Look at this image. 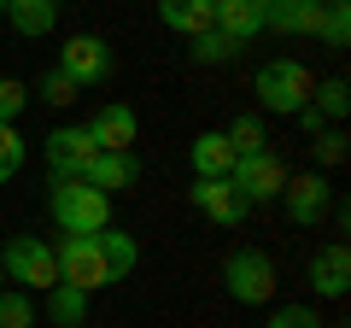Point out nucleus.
Returning <instances> with one entry per match:
<instances>
[{"instance_id": "obj_1", "label": "nucleus", "mask_w": 351, "mask_h": 328, "mask_svg": "<svg viewBox=\"0 0 351 328\" xmlns=\"http://www.w3.org/2000/svg\"><path fill=\"white\" fill-rule=\"evenodd\" d=\"M47 211L64 235H100V229H112V194L88 188V182H53Z\"/></svg>"}, {"instance_id": "obj_2", "label": "nucleus", "mask_w": 351, "mask_h": 328, "mask_svg": "<svg viewBox=\"0 0 351 328\" xmlns=\"http://www.w3.org/2000/svg\"><path fill=\"white\" fill-rule=\"evenodd\" d=\"M311 82L316 76L304 71L299 59H269V65H258V76H252V94H258V106L269 117H293L304 100H311Z\"/></svg>"}, {"instance_id": "obj_3", "label": "nucleus", "mask_w": 351, "mask_h": 328, "mask_svg": "<svg viewBox=\"0 0 351 328\" xmlns=\"http://www.w3.org/2000/svg\"><path fill=\"white\" fill-rule=\"evenodd\" d=\"M223 293L234 305H269V293H276V258L263 246H234L223 258Z\"/></svg>"}, {"instance_id": "obj_4", "label": "nucleus", "mask_w": 351, "mask_h": 328, "mask_svg": "<svg viewBox=\"0 0 351 328\" xmlns=\"http://www.w3.org/2000/svg\"><path fill=\"white\" fill-rule=\"evenodd\" d=\"M0 270H6V281H18L24 293H47L53 281H59V258H53V246L36 240V235L6 240V246H0Z\"/></svg>"}, {"instance_id": "obj_5", "label": "nucleus", "mask_w": 351, "mask_h": 328, "mask_svg": "<svg viewBox=\"0 0 351 328\" xmlns=\"http://www.w3.org/2000/svg\"><path fill=\"white\" fill-rule=\"evenodd\" d=\"M53 258H59V281L82 288L88 299H94L100 288H112V276H106V258H100V246H94V235H64L59 246H53Z\"/></svg>"}, {"instance_id": "obj_6", "label": "nucleus", "mask_w": 351, "mask_h": 328, "mask_svg": "<svg viewBox=\"0 0 351 328\" xmlns=\"http://www.w3.org/2000/svg\"><path fill=\"white\" fill-rule=\"evenodd\" d=\"M287 164H281V152H252V159H234V170H228V182H234V194L246 205H263V200H281V188H287Z\"/></svg>"}, {"instance_id": "obj_7", "label": "nucleus", "mask_w": 351, "mask_h": 328, "mask_svg": "<svg viewBox=\"0 0 351 328\" xmlns=\"http://www.w3.org/2000/svg\"><path fill=\"white\" fill-rule=\"evenodd\" d=\"M94 135H88L82 124H64V129H53L47 141H41V159H47V176L53 182H76L88 170V164H94Z\"/></svg>"}, {"instance_id": "obj_8", "label": "nucleus", "mask_w": 351, "mask_h": 328, "mask_svg": "<svg viewBox=\"0 0 351 328\" xmlns=\"http://www.w3.org/2000/svg\"><path fill=\"white\" fill-rule=\"evenodd\" d=\"M59 76H71L76 89H100L106 76H112V47H106L100 36H71L59 47V65H53Z\"/></svg>"}, {"instance_id": "obj_9", "label": "nucleus", "mask_w": 351, "mask_h": 328, "mask_svg": "<svg viewBox=\"0 0 351 328\" xmlns=\"http://www.w3.org/2000/svg\"><path fill=\"white\" fill-rule=\"evenodd\" d=\"M281 205H287V217L299 229H316L328 211H334V188H328L322 170H304V176H287V188H281Z\"/></svg>"}, {"instance_id": "obj_10", "label": "nucleus", "mask_w": 351, "mask_h": 328, "mask_svg": "<svg viewBox=\"0 0 351 328\" xmlns=\"http://www.w3.org/2000/svg\"><path fill=\"white\" fill-rule=\"evenodd\" d=\"M188 200L199 205L211 223H223V229H240V223H246V211H252V205L234 194V182H228V176H193Z\"/></svg>"}, {"instance_id": "obj_11", "label": "nucleus", "mask_w": 351, "mask_h": 328, "mask_svg": "<svg viewBox=\"0 0 351 328\" xmlns=\"http://www.w3.org/2000/svg\"><path fill=\"white\" fill-rule=\"evenodd\" d=\"M304 276H311L316 299H346V293H351V246H346V240H328L322 253L304 264Z\"/></svg>"}, {"instance_id": "obj_12", "label": "nucleus", "mask_w": 351, "mask_h": 328, "mask_svg": "<svg viewBox=\"0 0 351 328\" xmlns=\"http://www.w3.org/2000/svg\"><path fill=\"white\" fill-rule=\"evenodd\" d=\"M328 0H263V30L276 36H316Z\"/></svg>"}, {"instance_id": "obj_13", "label": "nucleus", "mask_w": 351, "mask_h": 328, "mask_svg": "<svg viewBox=\"0 0 351 328\" xmlns=\"http://www.w3.org/2000/svg\"><path fill=\"white\" fill-rule=\"evenodd\" d=\"M88 135H94V147H100V152H129V141H135L141 135V117L135 112H129V106H100V112H94V117H88Z\"/></svg>"}, {"instance_id": "obj_14", "label": "nucleus", "mask_w": 351, "mask_h": 328, "mask_svg": "<svg viewBox=\"0 0 351 328\" xmlns=\"http://www.w3.org/2000/svg\"><path fill=\"white\" fill-rule=\"evenodd\" d=\"M135 176H141L135 152H94V164L76 182H88V188H100V194H123V188H135Z\"/></svg>"}, {"instance_id": "obj_15", "label": "nucleus", "mask_w": 351, "mask_h": 328, "mask_svg": "<svg viewBox=\"0 0 351 328\" xmlns=\"http://www.w3.org/2000/svg\"><path fill=\"white\" fill-rule=\"evenodd\" d=\"M158 24L170 36H205L217 24V0H158Z\"/></svg>"}, {"instance_id": "obj_16", "label": "nucleus", "mask_w": 351, "mask_h": 328, "mask_svg": "<svg viewBox=\"0 0 351 328\" xmlns=\"http://www.w3.org/2000/svg\"><path fill=\"white\" fill-rule=\"evenodd\" d=\"M211 30H223L234 47L258 41L263 36V0H217V24Z\"/></svg>"}, {"instance_id": "obj_17", "label": "nucleus", "mask_w": 351, "mask_h": 328, "mask_svg": "<svg viewBox=\"0 0 351 328\" xmlns=\"http://www.w3.org/2000/svg\"><path fill=\"white\" fill-rule=\"evenodd\" d=\"M188 164H193V176H228L234 170V147L223 141V129H205V135H193Z\"/></svg>"}, {"instance_id": "obj_18", "label": "nucleus", "mask_w": 351, "mask_h": 328, "mask_svg": "<svg viewBox=\"0 0 351 328\" xmlns=\"http://www.w3.org/2000/svg\"><path fill=\"white\" fill-rule=\"evenodd\" d=\"M94 246H100L106 276H112V281H129V270L141 264V246H135V235H129V229H100V235H94Z\"/></svg>"}, {"instance_id": "obj_19", "label": "nucleus", "mask_w": 351, "mask_h": 328, "mask_svg": "<svg viewBox=\"0 0 351 328\" xmlns=\"http://www.w3.org/2000/svg\"><path fill=\"white\" fill-rule=\"evenodd\" d=\"M41 311H47V323H53V328H82V323H88V293H82V288H71V281H53Z\"/></svg>"}, {"instance_id": "obj_20", "label": "nucleus", "mask_w": 351, "mask_h": 328, "mask_svg": "<svg viewBox=\"0 0 351 328\" xmlns=\"http://www.w3.org/2000/svg\"><path fill=\"white\" fill-rule=\"evenodd\" d=\"M311 106L316 117H322V124H339V117L351 112V89H346V76H328V82H311Z\"/></svg>"}, {"instance_id": "obj_21", "label": "nucleus", "mask_w": 351, "mask_h": 328, "mask_svg": "<svg viewBox=\"0 0 351 328\" xmlns=\"http://www.w3.org/2000/svg\"><path fill=\"white\" fill-rule=\"evenodd\" d=\"M223 141L234 147V159H252V152H269V129H263V117H258V112L234 117V124L223 129Z\"/></svg>"}, {"instance_id": "obj_22", "label": "nucleus", "mask_w": 351, "mask_h": 328, "mask_svg": "<svg viewBox=\"0 0 351 328\" xmlns=\"http://www.w3.org/2000/svg\"><path fill=\"white\" fill-rule=\"evenodd\" d=\"M0 328H36V293L0 288Z\"/></svg>"}, {"instance_id": "obj_23", "label": "nucleus", "mask_w": 351, "mask_h": 328, "mask_svg": "<svg viewBox=\"0 0 351 328\" xmlns=\"http://www.w3.org/2000/svg\"><path fill=\"white\" fill-rule=\"evenodd\" d=\"M316 36H322V47H351V6L346 0H328L322 6V30Z\"/></svg>"}, {"instance_id": "obj_24", "label": "nucleus", "mask_w": 351, "mask_h": 328, "mask_svg": "<svg viewBox=\"0 0 351 328\" xmlns=\"http://www.w3.org/2000/svg\"><path fill=\"white\" fill-rule=\"evenodd\" d=\"M24 135H18V124H0V182H12L18 170H24Z\"/></svg>"}, {"instance_id": "obj_25", "label": "nucleus", "mask_w": 351, "mask_h": 328, "mask_svg": "<svg viewBox=\"0 0 351 328\" xmlns=\"http://www.w3.org/2000/svg\"><path fill=\"white\" fill-rule=\"evenodd\" d=\"M188 53H193L199 65H228V59H234L240 47H234V41L223 36V30H205V36H193V47H188Z\"/></svg>"}, {"instance_id": "obj_26", "label": "nucleus", "mask_w": 351, "mask_h": 328, "mask_svg": "<svg viewBox=\"0 0 351 328\" xmlns=\"http://www.w3.org/2000/svg\"><path fill=\"white\" fill-rule=\"evenodd\" d=\"M29 106V89L18 82V76H0V124H18Z\"/></svg>"}, {"instance_id": "obj_27", "label": "nucleus", "mask_w": 351, "mask_h": 328, "mask_svg": "<svg viewBox=\"0 0 351 328\" xmlns=\"http://www.w3.org/2000/svg\"><path fill=\"white\" fill-rule=\"evenodd\" d=\"M41 100H47V106H71L76 100V94H82V89H76V82H71V76H59V71H47V76H41Z\"/></svg>"}, {"instance_id": "obj_28", "label": "nucleus", "mask_w": 351, "mask_h": 328, "mask_svg": "<svg viewBox=\"0 0 351 328\" xmlns=\"http://www.w3.org/2000/svg\"><path fill=\"white\" fill-rule=\"evenodd\" d=\"M269 328H322V316L311 305H281V311H269Z\"/></svg>"}, {"instance_id": "obj_29", "label": "nucleus", "mask_w": 351, "mask_h": 328, "mask_svg": "<svg viewBox=\"0 0 351 328\" xmlns=\"http://www.w3.org/2000/svg\"><path fill=\"white\" fill-rule=\"evenodd\" d=\"M311 141H316V159H322V164H339V159H346V129H339V124H328L322 135H311Z\"/></svg>"}, {"instance_id": "obj_30", "label": "nucleus", "mask_w": 351, "mask_h": 328, "mask_svg": "<svg viewBox=\"0 0 351 328\" xmlns=\"http://www.w3.org/2000/svg\"><path fill=\"white\" fill-rule=\"evenodd\" d=\"M29 6H64V0H29Z\"/></svg>"}, {"instance_id": "obj_31", "label": "nucleus", "mask_w": 351, "mask_h": 328, "mask_svg": "<svg viewBox=\"0 0 351 328\" xmlns=\"http://www.w3.org/2000/svg\"><path fill=\"white\" fill-rule=\"evenodd\" d=\"M0 24H6V0H0Z\"/></svg>"}, {"instance_id": "obj_32", "label": "nucleus", "mask_w": 351, "mask_h": 328, "mask_svg": "<svg viewBox=\"0 0 351 328\" xmlns=\"http://www.w3.org/2000/svg\"><path fill=\"white\" fill-rule=\"evenodd\" d=\"M0 288H6V270H0Z\"/></svg>"}]
</instances>
